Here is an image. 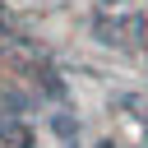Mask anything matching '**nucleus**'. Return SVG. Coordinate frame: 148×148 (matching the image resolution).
Segmentation results:
<instances>
[{
	"instance_id": "f257e3e1",
	"label": "nucleus",
	"mask_w": 148,
	"mask_h": 148,
	"mask_svg": "<svg viewBox=\"0 0 148 148\" xmlns=\"http://www.w3.org/2000/svg\"><path fill=\"white\" fill-rule=\"evenodd\" d=\"M106 5H116V0H106Z\"/></svg>"
}]
</instances>
